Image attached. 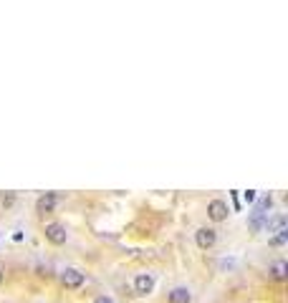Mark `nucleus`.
I'll list each match as a JSON object with an SVG mask.
<instances>
[{"label":"nucleus","mask_w":288,"mask_h":303,"mask_svg":"<svg viewBox=\"0 0 288 303\" xmlns=\"http://www.w3.org/2000/svg\"><path fill=\"white\" fill-rule=\"evenodd\" d=\"M167 303H192V293L187 291V288H172L169 293H167Z\"/></svg>","instance_id":"7"},{"label":"nucleus","mask_w":288,"mask_h":303,"mask_svg":"<svg viewBox=\"0 0 288 303\" xmlns=\"http://www.w3.org/2000/svg\"><path fill=\"white\" fill-rule=\"evenodd\" d=\"M13 200H15V195H13V192H10V195H0V205H5V207H8V205H13Z\"/></svg>","instance_id":"10"},{"label":"nucleus","mask_w":288,"mask_h":303,"mask_svg":"<svg viewBox=\"0 0 288 303\" xmlns=\"http://www.w3.org/2000/svg\"><path fill=\"white\" fill-rule=\"evenodd\" d=\"M271 205H273V200H271V195H263V197H261V202H258V207H255V210H258V213H263V210H268V207H271Z\"/></svg>","instance_id":"9"},{"label":"nucleus","mask_w":288,"mask_h":303,"mask_svg":"<svg viewBox=\"0 0 288 303\" xmlns=\"http://www.w3.org/2000/svg\"><path fill=\"white\" fill-rule=\"evenodd\" d=\"M227 215H230V207H227L225 200H210V202H208V218H210L213 223L227 220Z\"/></svg>","instance_id":"3"},{"label":"nucleus","mask_w":288,"mask_h":303,"mask_svg":"<svg viewBox=\"0 0 288 303\" xmlns=\"http://www.w3.org/2000/svg\"><path fill=\"white\" fill-rule=\"evenodd\" d=\"M0 283H3V270H0Z\"/></svg>","instance_id":"12"},{"label":"nucleus","mask_w":288,"mask_h":303,"mask_svg":"<svg viewBox=\"0 0 288 303\" xmlns=\"http://www.w3.org/2000/svg\"><path fill=\"white\" fill-rule=\"evenodd\" d=\"M94 303H114L111 296H99V298H94Z\"/></svg>","instance_id":"11"},{"label":"nucleus","mask_w":288,"mask_h":303,"mask_svg":"<svg viewBox=\"0 0 288 303\" xmlns=\"http://www.w3.org/2000/svg\"><path fill=\"white\" fill-rule=\"evenodd\" d=\"M43 232H46V240H48L51 245H64L66 237H69L66 227L61 225V223H48V225L43 227Z\"/></svg>","instance_id":"2"},{"label":"nucleus","mask_w":288,"mask_h":303,"mask_svg":"<svg viewBox=\"0 0 288 303\" xmlns=\"http://www.w3.org/2000/svg\"><path fill=\"white\" fill-rule=\"evenodd\" d=\"M195 243H197L200 250H210L217 243V230L215 227H200V230L195 232Z\"/></svg>","instance_id":"4"},{"label":"nucleus","mask_w":288,"mask_h":303,"mask_svg":"<svg viewBox=\"0 0 288 303\" xmlns=\"http://www.w3.org/2000/svg\"><path fill=\"white\" fill-rule=\"evenodd\" d=\"M56 202H59V195H56V192H46V195L38 197V202H36V213L48 215V213L56 210Z\"/></svg>","instance_id":"6"},{"label":"nucleus","mask_w":288,"mask_h":303,"mask_svg":"<svg viewBox=\"0 0 288 303\" xmlns=\"http://www.w3.org/2000/svg\"><path fill=\"white\" fill-rule=\"evenodd\" d=\"M271 276H273V281H286L288 278V263L286 260H276V263L271 265Z\"/></svg>","instance_id":"8"},{"label":"nucleus","mask_w":288,"mask_h":303,"mask_svg":"<svg viewBox=\"0 0 288 303\" xmlns=\"http://www.w3.org/2000/svg\"><path fill=\"white\" fill-rule=\"evenodd\" d=\"M154 291V276L152 273H139L134 278V293L137 296H149Z\"/></svg>","instance_id":"5"},{"label":"nucleus","mask_w":288,"mask_h":303,"mask_svg":"<svg viewBox=\"0 0 288 303\" xmlns=\"http://www.w3.org/2000/svg\"><path fill=\"white\" fill-rule=\"evenodd\" d=\"M59 281H61V286H64V288L76 291V288H81V286L86 283V276H83L78 268H66V270H61Z\"/></svg>","instance_id":"1"}]
</instances>
